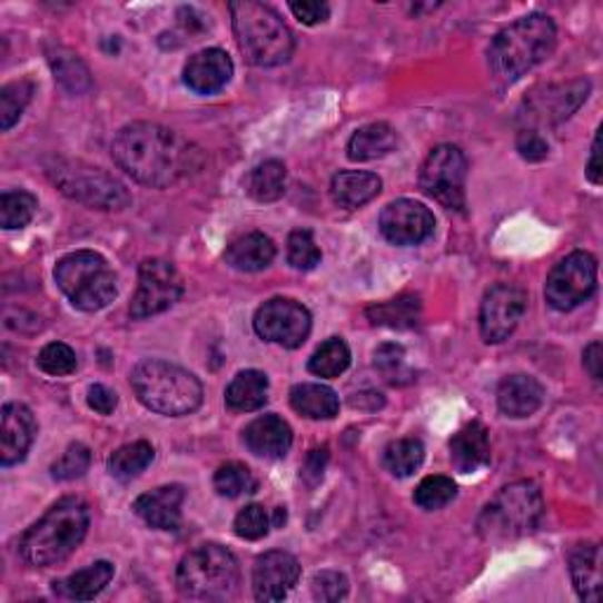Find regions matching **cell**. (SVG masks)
<instances>
[{
    "instance_id": "cell-3",
    "label": "cell",
    "mask_w": 603,
    "mask_h": 603,
    "mask_svg": "<svg viewBox=\"0 0 603 603\" xmlns=\"http://www.w3.org/2000/svg\"><path fill=\"white\" fill-rule=\"evenodd\" d=\"M556 48V24L547 14L533 12L528 17L516 19L514 24L502 29L488 48L491 71L512 83L518 80L545 59Z\"/></svg>"
},
{
    "instance_id": "cell-49",
    "label": "cell",
    "mask_w": 603,
    "mask_h": 603,
    "mask_svg": "<svg viewBox=\"0 0 603 603\" xmlns=\"http://www.w3.org/2000/svg\"><path fill=\"white\" fill-rule=\"evenodd\" d=\"M88 406L99 415H111L118 406V396L105 385H92L88 389Z\"/></svg>"
},
{
    "instance_id": "cell-23",
    "label": "cell",
    "mask_w": 603,
    "mask_h": 603,
    "mask_svg": "<svg viewBox=\"0 0 603 603\" xmlns=\"http://www.w3.org/2000/svg\"><path fill=\"white\" fill-rule=\"evenodd\" d=\"M545 404V387L531 375H510L497 387V406L507 417H528Z\"/></svg>"
},
{
    "instance_id": "cell-20",
    "label": "cell",
    "mask_w": 603,
    "mask_h": 603,
    "mask_svg": "<svg viewBox=\"0 0 603 603\" xmlns=\"http://www.w3.org/2000/svg\"><path fill=\"white\" fill-rule=\"evenodd\" d=\"M182 486H160L135 500V514L156 531H177L182 521Z\"/></svg>"
},
{
    "instance_id": "cell-11",
    "label": "cell",
    "mask_w": 603,
    "mask_h": 603,
    "mask_svg": "<svg viewBox=\"0 0 603 603\" xmlns=\"http://www.w3.org/2000/svg\"><path fill=\"white\" fill-rule=\"evenodd\" d=\"M596 259L585 250L566 255L550 271L545 284V297L556 312H573L587 302L596 290Z\"/></svg>"
},
{
    "instance_id": "cell-2",
    "label": "cell",
    "mask_w": 603,
    "mask_h": 603,
    "mask_svg": "<svg viewBox=\"0 0 603 603\" xmlns=\"http://www.w3.org/2000/svg\"><path fill=\"white\" fill-rule=\"evenodd\" d=\"M90 528V507L80 497H65L38 518L19 540V556L33 569L62 564L86 540Z\"/></svg>"
},
{
    "instance_id": "cell-19",
    "label": "cell",
    "mask_w": 603,
    "mask_h": 603,
    "mask_svg": "<svg viewBox=\"0 0 603 603\" xmlns=\"http://www.w3.org/2000/svg\"><path fill=\"white\" fill-rule=\"evenodd\" d=\"M231 76H234L231 57L219 48L196 52L185 67V83L189 90L198 95L219 92L229 83Z\"/></svg>"
},
{
    "instance_id": "cell-45",
    "label": "cell",
    "mask_w": 603,
    "mask_h": 603,
    "mask_svg": "<svg viewBox=\"0 0 603 603\" xmlns=\"http://www.w3.org/2000/svg\"><path fill=\"white\" fill-rule=\"evenodd\" d=\"M55 67V78L71 92H83L90 88V73L78 57H59Z\"/></svg>"
},
{
    "instance_id": "cell-44",
    "label": "cell",
    "mask_w": 603,
    "mask_h": 603,
    "mask_svg": "<svg viewBox=\"0 0 603 603\" xmlns=\"http://www.w3.org/2000/svg\"><path fill=\"white\" fill-rule=\"evenodd\" d=\"M271 528V516L265 512L263 505H248L246 510H240L236 521H234V531L238 537L244 540H263Z\"/></svg>"
},
{
    "instance_id": "cell-31",
    "label": "cell",
    "mask_w": 603,
    "mask_h": 603,
    "mask_svg": "<svg viewBox=\"0 0 603 603\" xmlns=\"http://www.w3.org/2000/svg\"><path fill=\"white\" fill-rule=\"evenodd\" d=\"M290 406L295 413L309 419H333L339 413V398L326 385H295L290 389Z\"/></svg>"
},
{
    "instance_id": "cell-50",
    "label": "cell",
    "mask_w": 603,
    "mask_h": 603,
    "mask_svg": "<svg viewBox=\"0 0 603 603\" xmlns=\"http://www.w3.org/2000/svg\"><path fill=\"white\" fill-rule=\"evenodd\" d=\"M326 462H328V446L314 448L307 455V459H305V467H302V476H305L309 481V484H316V481H320V476H324Z\"/></svg>"
},
{
    "instance_id": "cell-18",
    "label": "cell",
    "mask_w": 603,
    "mask_h": 603,
    "mask_svg": "<svg viewBox=\"0 0 603 603\" xmlns=\"http://www.w3.org/2000/svg\"><path fill=\"white\" fill-rule=\"evenodd\" d=\"M38 434L33 413L24 404H6L0 413V465L22 462Z\"/></svg>"
},
{
    "instance_id": "cell-29",
    "label": "cell",
    "mask_w": 603,
    "mask_h": 603,
    "mask_svg": "<svg viewBox=\"0 0 603 603\" xmlns=\"http://www.w3.org/2000/svg\"><path fill=\"white\" fill-rule=\"evenodd\" d=\"M398 142L396 130L389 123H370L358 128L349 145H347V156L352 160H358V164H364V160H375L394 151Z\"/></svg>"
},
{
    "instance_id": "cell-15",
    "label": "cell",
    "mask_w": 603,
    "mask_h": 603,
    "mask_svg": "<svg viewBox=\"0 0 603 603\" xmlns=\"http://www.w3.org/2000/svg\"><path fill=\"white\" fill-rule=\"evenodd\" d=\"M590 80L585 78L571 80V83L537 88L524 99L521 118H524L528 126H556L582 107V102H585L590 95Z\"/></svg>"
},
{
    "instance_id": "cell-5",
    "label": "cell",
    "mask_w": 603,
    "mask_h": 603,
    "mask_svg": "<svg viewBox=\"0 0 603 603\" xmlns=\"http://www.w3.org/2000/svg\"><path fill=\"white\" fill-rule=\"evenodd\" d=\"M130 385L149 411L168 417L189 415L204 404V385L198 377L168 360L149 358L137 364Z\"/></svg>"
},
{
    "instance_id": "cell-12",
    "label": "cell",
    "mask_w": 603,
    "mask_h": 603,
    "mask_svg": "<svg viewBox=\"0 0 603 603\" xmlns=\"http://www.w3.org/2000/svg\"><path fill=\"white\" fill-rule=\"evenodd\" d=\"M182 293H185L182 276H179L172 263L160 257L145 259V263L139 265L137 293L132 297L130 316L142 320L156 314H164L175 305V302H179Z\"/></svg>"
},
{
    "instance_id": "cell-21",
    "label": "cell",
    "mask_w": 603,
    "mask_h": 603,
    "mask_svg": "<svg viewBox=\"0 0 603 603\" xmlns=\"http://www.w3.org/2000/svg\"><path fill=\"white\" fill-rule=\"evenodd\" d=\"M244 441L253 455L265 459H280L288 455L293 446V429L284 417L263 415L246 427Z\"/></svg>"
},
{
    "instance_id": "cell-26",
    "label": "cell",
    "mask_w": 603,
    "mask_h": 603,
    "mask_svg": "<svg viewBox=\"0 0 603 603\" xmlns=\"http://www.w3.org/2000/svg\"><path fill=\"white\" fill-rule=\"evenodd\" d=\"M227 265H231L236 271H263L267 269L274 257H276V246L274 240L265 234L253 231L236 238L234 244L227 248Z\"/></svg>"
},
{
    "instance_id": "cell-41",
    "label": "cell",
    "mask_w": 603,
    "mask_h": 603,
    "mask_svg": "<svg viewBox=\"0 0 603 603\" xmlns=\"http://www.w3.org/2000/svg\"><path fill=\"white\" fill-rule=\"evenodd\" d=\"M36 364L46 375L67 377V375L76 373L78 356L69 345H65V342H50V345L43 347V352L38 354Z\"/></svg>"
},
{
    "instance_id": "cell-38",
    "label": "cell",
    "mask_w": 603,
    "mask_h": 603,
    "mask_svg": "<svg viewBox=\"0 0 603 603\" xmlns=\"http://www.w3.org/2000/svg\"><path fill=\"white\" fill-rule=\"evenodd\" d=\"M33 83L29 80H14L0 90V128L10 130L19 118H22L27 105L31 102Z\"/></svg>"
},
{
    "instance_id": "cell-48",
    "label": "cell",
    "mask_w": 603,
    "mask_h": 603,
    "mask_svg": "<svg viewBox=\"0 0 603 603\" xmlns=\"http://www.w3.org/2000/svg\"><path fill=\"white\" fill-rule=\"evenodd\" d=\"M290 12L299 19L302 24L316 27V24H324L330 17V6L318 3V0H302V3H290Z\"/></svg>"
},
{
    "instance_id": "cell-33",
    "label": "cell",
    "mask_w": 603,
    "mask_h": 603,
    "mask_svg": "<svg viewBox=\"0 0 603 603\" xmlns=\"http://www.w3.org/2000/svg\"><path fill=\"white\" fill-rule=\"evenodd\" d=\"M156 457L154 446L149 441H135V444L120 446L107 462L109 474L118 481H130L142 474Z\"/></svg>"
},
{
    "instance_id": "cell-7",
    "label": "cell",
    "mask_w": 603,
    "mask_h": 603,
    "mask_svg": "<svg viewBox=\"0 0 603 603\" xmlns=\"http://www.w3.org/2000/svg\"><path fill=\"white\" fill-rule=\"evenodd\" d=\"M545 514V500L533 481H514L500 488L478 516V535L488 542L516 540L533 533Z\"/></svg>"
},
{
    "instance_id": "cell-1",
    "label": "cell",
    "mask_w": 603,
    "mask_h": 603,
    "mask_svg": "<svg viewBox=\"0 0 603 603\" xmlns=\"http://www.w3.org/2000/svg\"><path fill=\"white\" fill-rule=\"evenodd\" d=\"M111 156L116 166L135 182L156 189L179 182L198 164V151L185 137L158 123H145V120L118 130Z\"/></svg>"
},
{
    "instance_id": "cell-10",
    "label": "cell",
    "mask_w": 603,
    "mask_h": 603,
    "mask_svg": "<svg viewBox=\"0 0 603 603\" xmlns=\"http://www.w3.org/2000/svg\"><path fill=\"white\" fill-rule=\"evenodd\" d=\"M465 182L467 156L453 145H441L432 149L425 166L419 170L422 191L451 210L465 208Z\"/></svg>"
},
{
    "instance_id": "cell-22",
    "label": "cell",
    "mask_w": 603,
    "mask_h": 603,
    "mask_svg": "<svg viewBox=\"0 0 603 603\" xmlns=\"http://www.w3.org/2000/svg\"><path fill=\"white\" fill-rule=\"evenodd\" d=\"M451 462L459 474H476L491 465V438L481 422H469L451 438Z\"/></svg>"
},
{
    "instance_id": "cell-6",
    "label": "cell",
    "mask_w": 603,
    "mask_h": 603,
    "mask_svg": "<svg viewBox=\"0 0 603 603\" xmlns=\"http://www.w3.org/2000/svg\"><path fill=\"white\" fill-rule=\"evenodd\" d=\"M177 592L191 601H227L238 592L236 556L217 542L191 550L177 566Z\"/></svg>"
},
{
    "instance_id": "cell-17",
    "label": "cell",
    "mask_w": 603,
    "mask_h": 603,
    "mask_svg": "<svg viewBox=\"0 0 603 603\" xmlns=\"http://www.w3.org/2000/svg\"><path fill=\"white\" fill-rule=\"evenodd\" d=\"M297 558L288 552H267L255 561L253 569V592L257 601H280L286 599L299 580Z\"/></svg>"
},
{
    "instance_id": "cell-52",
    "label": "cell",
    "mask_w": 603,
    "mask_h": 603,
    "mask_svg": "<svg viewBox=\"0 0 603 603\" xmlns=\"http://www.w3.org/2000/svg\"><path fill=\"white\" fill-rule=\"evenodd\" d=\"M587 177L592 185H601V137L596 135L594 145H592V156H590V166H587Z\"/></svg>"
},
{
    "instance_id": "cell-13",
    "label": "cell",
    "mask_w": 603,
    "mask_h": 603,
    "mask_svg": "<svg viewBox=\"0 0 603 603\" xmlns=\"http://www.w3.org/2000/svg\"><path fill=\"white\" fill-rule=\"evenodd\" d=\"M255 333L286 349H297L312 333V314L305 305L290 297H274L255 314Z\"/></svg>"
},
{
    "instance_id": "cell-43",
    "label": "cell",
    "mask_w": 603,
    "mask_h": 603,
    "mask_svg": "<svg viewBox=\"0 0 603 603\" xmlns=\"http://www.w3.org/2000/svg\"><path fill=\"white\" fill-rule=\"evenodd\" d=\"M90 462H92V455H90V448L83 446V444H71L62 457H59L55 465L50 467L52 472V478L55 481H73V478H80L88 469H90Z\"/></svg>"
},
{
    "instance_id": "cell-40",
    "label": "cell",
    "mask_w": 603,
    "mask_h": 603,
    "mask_svg": "<svg viewBox=\"0 0 603 603\" xmlns=\"http://www.w3.org/2000/svg\"><path fill=\"white\" fill-rule=\"evenodd\" d=\"M375 368L389 385H406L413 373L406 366V349L401 345H382L375 352Z\"/></svg>"
},
{
    "instance_id": "cell-24",
    "label": "cell",
    "mask_w": 603,
    "mask_h": 603,
    "mask_svg": "<svg viewBox=\"0 0 603 603\" xmlns=\"http://www.w3.org/2000/svg\"><path fill=\"white\" fill-rule=\"evenodd\" d=\"M569 569L577 596L587 603H596L601 599V547L596 542L577 545L571 552Z\"/></svg>"
},
{
    "instance_id": "cell-4",
    "label": "cell",
    "mask_w": 603,
    "mask_h": 603,
    "mask_svg": "<svg viewBox=\"0 0 603 603\" xmlns=\"http://www.w3.org/2000/svg\"><path fill=\"white\" fill-rule=\"evenodd\" d=\"M236 43L253 67H280L295 50V38L280 14L257 0H236L229 6Z\"/></svg>"
},
{
    "instance_id": "cell-25",
    "label": "cell",
    "mask_w": 603,
    "mask_h": 603,
    "mask_svg": "<svg viewBox=\"0 0 603 603\" xmlns=\"http://www.w3.org/2000/svg\"><path fill=\"white\" fill-rule=\"evenodd\" d=\"M379 191H382V179L364 170H342L333 177V185H330L333 200L345 210H356L360 206L370 204Z\"/></svg>"
},
{
    "instance_id": "cell-9",
    "label": "cell",
    "mask_w": 603,
    "mask_h": 603,
    "mask_svg": "<svg viewBox=\"0 0 603 603\" xmlns=\"http://www.w3.org/2000/svg\"><path fill=\"white\" fill-rule=\"evenodd\" d=\"M48 172L59 191L88 208L123 210L132 200L128 189L116 177L80 164V160H55V166Z\"/></svg>"
},
{
    "instance_id": "cell-32",
    "label": "cell",
    "mask_w": 603,
    "mask_h": 603,
    "mask_svg": "<svg viewBox=\"0 0 603 603\" xmlns=\"http://www.w3.org/2000/svg\"><path fill=\"white\" fill-rule=\"evenodd\" d=\"M286 179L288 170L280 160H265V164H259L248 172L244 187L257 204H274V200L286 194Z\"/></svg>"
},
{
    "instance_id": "cell-34",
    "label": "cell",
    "mask_w": 603,
    "mask_h": 603,
    "mask_svg": "<svg viewBox=\"0 0 603 603\" xmlns=\"http://www.w3.org/2000/svg\"><path fill=\"white\" fill-rule=\"evenodd\" d=\"M352 364V352L342 337H330L309 358V373L316 377H339Z\"/></svg>"
},
{
    "instance_id": "cell-30",
    "label": "cell",
    "mask_w": 603,
    "mask_h": 603,
    "mask_svg": "<svg viewBox=\"0 0 603 603\" xmlns=\"http://www.w3.org/2000/svg\"><path fill=\"white\" fill-rule=\"evenodd\" d=\"M366 316L375 326H385L392 330H408L419 324L422 305L417 295H398L394 299L379 302L366 309Z\"/></svg>"
},
{
    "instance_id": "cell-53",
    "label": "cell",
    "mask_w": 603,
    "mask_h": 603,
    "mask_svg": "<svg viewBox=\"0 0 603 603\" xmlns=\"http://www.w3.org/2000/svg\"><path fill=\"white\" fill-rule=\"evenodd\" d=\"M284 524H286V510H284V507H276V512H274V516H271V526H274V528H280Z\"/></svg>"
},
{
    "instance_id": "cell-36",
    "label": "cell",
    "mask_w": 603,
    "mask_h": 603,
    "mask_svg": "<svg viewBox=\"0 0 603 603\" xmlns=\"http://www.w3.org/2000/svg\"><path fill=\"white\" fill-rule=\"evenodd\" d=\"M38 210V198L29 191L14 189L0 196V225L3 229H24Z\"/></svg>"
},
{
    "instance_id": "cell-51",
    "label": "cell",
    "mask_w": 603,
    "mask_h": 603,
    "mask_svg": "<svg viewBox=\"0 0 603 603\" xmlns=\"http://www.w3.org/2000/svg\"><path fill=\"white\" fill-rule=\"evenodd\" d=\"M601 364H603V349H601V342H592V345L585 349V368L587 373L592 375L594 382H601Z\"/></svg>"
},
{
    "instance_id": "cell-39",
    "label": "cell",
    "mask_w": 603,
    "mask_h": 603,
    "mask_svg": "<svg viewBox=\"0 0 603 603\" xmlns=\"http://www.w3.org/2000/svg\"><path fill=\"white\" fill-rule=\"evenodd\" d=\"M212 484L215 491L223 497H240L246 493H253L257 486L253 472L246 465H240V462H227V465L219 467L215 472Z\"/></svg>"
},
{
    "instance_id": "cell-8",
    "label": "cell",
    "mask_w": 603,
    "mask_h": 603,
    "mask_svg": "<svg viewBox=\"0 0 603 603\" xmlns=\"http://www.w3.org/2000/svg\"><path fill=\"white\" fill-rule=\"evenodd\" d=\"M55 280L80 312H102L116 299L118 280L107 259L95 250H76L55 267Z\"/></svg>"
},
{
    "instance_id": "cell-27",
    "label": "cell",
    "mask_w": 603,
    "mask_h": 603,
    "mask_svg": "<svg viewBox=\"0 0 603 603\" xmlns=\"http://www.w3.org/2000/svg\"><path fill=\"white\" fill-rule=\"evenodd\" d=\"M113 577V566L109 561H95L88 569L76 571L65 580L55 582V592L71 601H92L102 594Z\"/></svg>"
},
{
    "instance_id": "cell-46",
    "label": "cell",
    "mask_w": 603,
    "mask_h": 603,
    "mask_svg": "<svg viewBox=\"0 0 603 603\" xmlns=\"http://www.w3.org/2000/svg\"><path fill=\"white\" fill-rule=\"evenodd\" d=\"M312 592L318 601H342L349 592V580L337 571H320L312 580Z\"/></svg>"
},
{
    "instance_id": "cell-14",
    "label": "cell",
    "mask_w": 603,
    "mask_h": 603,
    "mask_svg": "<svg viewBox=\"0 0 603 603\" xmlns=\"http://www.w3.org/2000/svg\"><path fill=\"white\" fill-rule=\"evenodd\" d=\"M528 307V295L521 286L514 284H497L493 286L481 302L478 312V328L488 345L505 342L524 318Z\"/></svg>"
},
{
    "instance_id": "cell-28",
    "label": "cell",
    "mask_w": 603,
    "mask_h": 603,
    "mask_svg": "<svg viewBox=\"0 0 603 603\" xmlns=\"http://www.w3.org/2000/svg\"><path fill=\"white\" fill-rule=\"evenodd\" d=\"M227 406L236 413L259 411L269 398V377L263 370L238 373L227 387Z\"/></svg>"
},
{
    "instance_id": "cell-37",
    "label": "cell",
    "mask_w": 603,
    "mask_h": 603,
    "mask_svg": "<svg viewBox=\"0 0 603 603\" xmlns=\"http://www.w3.org/2000/svg\"><path fill=\"white\" fill-rule=\"evenodd\" d=\"M457 495V486L453 484V478L448 476H427L419 481V486L415 488V505L425 512H436L444 510L446 505L455 500Z\"/></svg>"
},
{
    "instance_id": "cell-42",
    "label": "cell",
    "mask_w": 603,
    "mask_h": 603,
    "mask_svg": "<svg viewBox=\"0 0 603 603\" xmlns=\"http://www.w3.org/2000/svg\"><path fill=\"white\" fill-rule=\"evenodd\" d=\"M288 263L299 271H312L320 265V250L312 231L297 229L288 236Z\"/></svg>"
},
{
    "instance_id": "cell-47",
    "label": "cell",
    "mask_w": 603,
    "mask_h": 603,
    "mask_svg": "<svg viewBox=\"0 0 603 603\" xmlns=\"http://www.w3.org/2000/svg\"><path fill=\"white\" fill-rule=\"evenodd\" d=\"M516 149L526 160H533V164H537V160H545L547 154H550L547 139L542 137L540 132H535V130L521 132L518 139H516Z\"/></svg>"
},
{
    "instance_id": "cell-16",
    "label": "cell",
    "mask_w": 603,
    "mask_h": 603,
    "mask_svg": "<svg viewBox=\"0 0 603 603\" xmlns=\"http://www.w3.org/2000/svg\"><path fill=\"white\" fill-rule=\"evenodd\" d=\"M436 219L425 204L401 198L379 215V231L394 246H417L434 234Z\"/></svg>"
},
{
    "instance_id": "cell-35",
    "label": "cell",
    "mask_w": 603,
    "mask_h": 603,
    "mask_svg": "<svg viewBox=\"0 0 603 603\" xmlns=\"http://www.w3.org/2000/svg\"><path fill=\"white\" fill-rule=\"evenodd\" d=\"M422 462H425V446L417 438L392 441L385 451V467L398 478L413 476L422 467Z\"/></svg>"
}]
</instances>
